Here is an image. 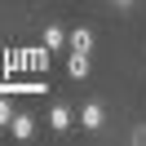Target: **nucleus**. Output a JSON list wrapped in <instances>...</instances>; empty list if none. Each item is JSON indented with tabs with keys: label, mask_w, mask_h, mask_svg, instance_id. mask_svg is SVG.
I'll return each instance as SVG.
<instances>
[{
	"label": "nucleus",
	"mask_w": 146,
	"mask_h": 146,
	"mask_svg": "<svg viewBox=\"0 0 146 146\" xmlns=\"http://www.w3.org/2000/svg\"><path fill=\"white\" fill-rule=\"evenodd\" d=\"M40 44H44L49 53H58V49H66V44H71V36H66L58 22H49V27H44V36H40Z\"/></svg>",
	"instance_id": "f257e3e1"
},
{
	"label": "nucleus",
	"mask_w": 146,
	"mask_h": 146,
	"mask_svg": "<svg viewBox=\"0 0 146 146\" xmlns=\"http://www.w3.org/2000/svg\"><path fill=\"white\" fill-rule=\"evenodd\" d=\"M115 5H119V9H128V5H133V0H115Z\"/></svg>",
	"instance_id": "9b49d317"
},
{
	"label": "nucleus",
	"mask_w": 146,
	"mask_h": 146,
	"mask_svg": "<svg viewBox=\"0 0 146 146\" xmlns=\"http://www.w3.org/2000/svg\"><path fill=\"white\" fill-rule=\"evenodd\" d=\"M102 119H106L102 102H84V111H80V124H84V128H102Z\"/></svg>",
	"instance_id": "7ed1b4c3"
},
{
	"label": "nucleus",
	"mask_w": 146,
	"mask_h": 146,
	"mask_svg": "<svg viewBox=\"0 0 146 146\" xmlns=\"http://www.w3.org/2000/svg\"><path fill=\"white\" fill-rule=\"evenodd\" d=\"M133 142H137V146H146V124H137V128H133Z\"/></svg>",
	"instance_id": "9d476101"
},
{
	"label": "nucleus",
	"mask_w": 146,
	"mask_h": 146,
	"mask_svg": "<svg viewBox=\"0 0 146 146\" xmlns=\"http://www.w3.org/2000/svg\"><path fill=\"white\" fill-rule=\"evenodd\" d=\"M49 124H53V133H66L71 128V111L58 102V106H49Z\"/></svg>",
	"instance_id": "39448f33"
},
{
	"label": "nucleus",
	"mask_w": 146,
	"mask_h": 146,
	"mask_svg": "<svg viewBox=\"0 0 146 146\" xmlns=\"http://www.w3.org/2000/svg\"><path fill=\"white\" fill-rule=\"evenodd\" d=\"M9 133L18 137V142H31V137H36V119H31V115H13Z\"/></svg>",
	"instance_id": "20e7f679"
},
{
	"label": "nucleus",
	"mask_w": 146,
	"mask_h": 146,
	"mask_svg": "<svg viewBox=\"0 0 146 146\" xmlns=\"http://www.w3.org/2000/svg\"><path fill=\"white\" fill-rule=\"evenodd\" d=\"M9 124H13V102L0 98V128H9Z\"/></svg>",
	"instance_id": "1a4fd4ad"
},
{
	"label": "nucleus",
	"mask_w": 146,
	"mask_h": 146,
	"mask_svg": "<svg viewBox=\"0 0 146 146\" xmlns=\"http://www.w3.org/2000/svg\"><path fill=\"white\" fill-rule=\"evenodd\" d=\"M89 53H80V49H71V58H66V75H71V80H84V75H89Z\"/></svg>",
	"instance_id": "f03ea898"
},
{
	"label": "nucleus",
	"mask_w": 146,
	"mask_h": 146,
	"mask_svg": "<svg viewBox=\"0 0 146 146\" xmlns=\"http://www.w3.org/2000/svg\"><path fill=\"white\" fill-rule=\"evenodd\" d=\"M5 58H9V62H5V71H9V75L31 71V66H27V49H18V53H5Z\"/></svg>",
	"instance_id": "0eeeda50"
},
{
	"label": "nucleus",
	"mask_w": 146,
	"mask_h": 146,
	"mask_svg": "<svg viewBox=\"0 0 146 146\" xmlns=\"http://www.w3.org/2000/svg\"><path fill=\"white\" fill-rule=\"evenodd\" d=\"M71 49H80V53H93V31H89V27L71 31Z\"/></svg>",
	"instance_id": "423d86ee"
},
{
	"label": "nucleus",
	"mask_w": 146,
	"mask_h": 146,
	"mask_svg": "<svg viewBox=\"0 0 146 146\" xmlns=\"http://www.w3.org/2000/svg\"><path fill=\"white\" fill-rule=\"evenodd\" d=\"M27 66H31V71H44V66H49V49L44 44H40V49H27Z\"/></svg>",
	"instance_id": "6e6552de"
}]
</instances>
